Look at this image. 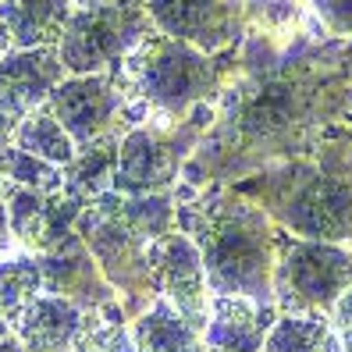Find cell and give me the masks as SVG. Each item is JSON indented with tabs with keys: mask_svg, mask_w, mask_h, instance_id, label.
I'll list each match as a JSON object with an SVG mask.
<instances>
[{
	"mask_svg": "<svg viewBox=\"0 0 352 352\" xmlns=\"http://www.w3.org/2000/svg\"><path fill=\"white\" fill-rule=\"evenodd\" d=\"M217 125L199 139L185 164V178L242 171L250 164L302 150L324 121L352 111V86L338 72V57L278 60L217 96Z\"/></svg>",
	"mask_w": 352,
	"mask_h": 352,
	"instance_id": "6da1fadb",
	"label": "cell"
},
{
	"mask_svg": "<svg viewBox=\"0 0 352 352\" xmlns=\"http://www.w3.org/2000/svg\"><path fill=\"white\" fill-rule=\"evenodd\" d=\"M178 232H185L203 256L206 288L214 296H245L274 302V232L253 203L221 196L178 206Z\"/></svg>",
	"mask_w": 352,
	"mask_h": 352,
	"instance_id": "7a4b0ae2",
	"label": "cell"
},
{
	"mask_svg": "<svg viewBox=\"0 0 352 352\" xmlns=\"http://www.w3.org/2000/svg\"><path fill=\"white\" fill-rule=\"evenodd\" d=\"M224 54H203L164 32L146 36L121 60L135 100L160 118H189L206 100H217L224 86Z\"/></svg>",
	"mask_w": 352,
	"mask_h": 352,
	"instance_id": "3957f363",
	"label": "cell"
},
{
	"mask_svg": "<svg viewBox=\"0 0 352 352\" xmlns=\"http://www.w3.org/2000/svg\"><path fill=\"white\" fill-rule=\"evenodd\" d=\"M47 107L75 139V146H89L111 135L125 139V132L142 125L150 114L146 103L135 100L121 65L96 75H65L47 96Z\"/></svg>",
	"mask_w": 352,
	"mask_h": 352,
	"instance_id": "277c9868",
	"label": "cell"
},
{
	"mask_svg": "<svg viewBox=\"0 0 352 352\" xmlns=\"http://www.w3.org/2000/svg\"><path fill=\"white\" fill-rule=\"evenodd\" d=\"M157 25L142 0H103L93 8H75L60 39V65L68 75L111 72L125 60Z\"/></svg>",
	"mask_w": 352,
	"mask_h": 352,
	"instance_id": "5b68a950",
	"label": "cell"
},
{
	"mask_svg": "<svg viewBox=\"0 0 352 352\" xmlns=\"http://www.w3.org/2000/svg\"><path fill=\"white\" fill-rule=\"evenodd\" d=\"M352 288V253L335 242L302 239L274 260L271 292L278 314L331 317L338 299Z\"/></svg>",
	"mask_w": 352,
	"mask_h": 352,
	"instance_id": "8992f818",
	"label": "cell"
},
{
	"mask_svg": "<svg viewBox=\"0 0 352 352\" xmlns=\"http://www.w3.org/2000/svg\"><path fill=\"white\" fill-rule=\"evenodd\" d=\"M210 129V111L196 114V125H135L118 146L114 192L121 196H150L168 192L182 178L189 150L199 146V135Z\"/></svg>",
	"mask_w": 352,
	"mask_h": 352,
	"instance_id": "52a82bcc",
	"label": "cell"
},
{
	"mask_svg": "<svg viewBox=\"0 0 352 352\" xmlns=\"http://www.w3.org/2000/svg\"><path fill=\"white\" fill-rule=\"evenodd\" d=\"M75 232L89 245L93 260L100 263L103 278L114 285V292H125L132 302L157 299V285L150 271V242L139 239L125 221H118L100 199H93L78 214Z\"/></svg>",
	"mask_w": 352,
	"mask_h": 352,
	"instance_id": "ba28073f",
	"label": "cell"
},
{
	"mask_svg": "<svg viewBox=\"0 0 352 352\" xmlns=\"http://www.w3.org/2000/svg\"><path fill=\"white\" fill-rule=\"evenodd\" d=\"M157 32L192 43L203 54H224L242 39L245 14L235 0H142Z\"/></svg>",
	"mask_w": 352,
	"mask_h": 352,
	"instance_id": "9c48e42d",
	"label": "cell"
},
{
	"mask_svg": "<svg viewBox=\"0 0 352 352\" xmlns=\"http://www.w3.org/2000/svg\"><path fill=\"white\" fill-rule=\"evenodd\" d=\"M150 271L157 296H164L182 317H189L203 331L206 317H210V288H206L203 256L196 242L178 228L171 235L150 242Z\"/></svg>",
	"mask_w": 352,
	"mask_h": 352,
	"instance_id": "30bf717a",
	"label": "cell"
},
{
	"mask_svg": "<svg viewBox=\"0 0 352 352\" xmlns=\"http://www.w3.org/2000/svg\"><path fill=\"white\" fill-rule=\"evenodd\" d=\"M8 206V221L14 242L25 253H50L75 232L78 214L86 210V203L75 199L72 192H36V189H22L11 185V192L4 196Z\"/></svg>",
	"mask_w": 352,
	"mask_h": 352,
	"instance_id": "8fae6325",
	"label": "cell"
},
{
	"mask_svg": "<svg viewBox=\"0 0 352 352\" xmlns=\"http://www.w3.org/2000/svg\"><path fill=\"white\" fill-rule=\"evenodd\" d=\"M43 263V292L72 299L82 309H103L114 302V285L103 278L100 263L93 260L89 245L78 232H72L57 250L39 256Z\"/></svg>",
	"mask_w": 352,
	"mask_h": 352,
	"instance_id": "7c38bea8",
	"label": "cell"
},
{
	"mask_svg": "<svg viewBox=\"0 0 352 352\" xmlns=\"http://www.w3.org/2000/svg\"><path fill=\"white\" fill-rule=\"evenodd\" d=\"M281 221L314 242H342L352 235V185L338 178H314L288 199Z\"/></svg>",
	"mask_w": 352,
	"mask_h": 352,
	"instance_id": "4fadbf2b",
	"label": "cell"
},
{
	"mask_svg": "<svg viewBox=\"0 0 352 352\" xmlns=\"http://www.w3.org/2000/svg\"><path fill=\"white\" fill-rule=\"evenodd\" d=\"M57 47H36V50H8L0 54V111L22 121L36 107H43L47 96L65 78Z\"/></svg>",
	"mask_w": 352,
	"mask_h": 352,
	"instance_id": "5bb4252c",
	"label": "cell"
},
{
	"mask_svg": "<svg viewBox=\"0 0 352 352\" xmlns=\"http://www.w3.org/2000/svg\"><path fill=\"white\" fill-rule=\"evenodd\" d=\"M278 320L274 302H256L245 296H214L210 317L203 327L206 352H263L267 331Z\"/></svg>",
	"mask_w": 352,
	"mask_h": 352,
	"instance_id": "9a60e30c",
	"label": "cell"
},
{
	"mask_svg": "<svg viewBox=\"0 0 352 352\" xmlns=\"http://www.w3.org/2000/svg\"><path fill=\"white\" fill-rule=\"evenodd\" d=\"M89 309L75 306L60 296H39L25 306V314L11 324V335L22 342L25 352H68L86 324Z\"/></svg>",
	"mask_w": 352,
	"mask_h": 352,
	"instance_id": "2e32d148",
	"label": "cell"
},
{
	"mask_svg": "<svg viewBox=\"0 0 352 352\" xmlns=\"http://www.w3.org/2000/svg\"><path fill=\"white\" fill-rule=\"evenodd\" d=\"M72 14H75L72 0H4L0 4V25L8 29L14 50L60 47Z\"/></svg>",
	"mask_w": 352,
	"mask_h": 352,
	"instance_id": "e0dca14e",
	"label": "cell"
},
{
	"mask_svg": "<svg viewBox=\"0 0 352 352\" xmlns=\"http://www.w3.org/2000/svg\"><path fill=\"white\" fill-rule=\"evenodd\" d=\"M132 342L135 352H206L203 331L189 317H182L164 296H157L132 320Z\"/></svg>",
	"mask_w": 352,
	"mask_h": 352,
	"instance_id": "ac0fdd59",
	"label": "cell"
},
{
	"mask_svg": "<svg viewBox=\"0 0 352 352\" xmlns=\"http://www.w3.org/2000/svg\"><path fill=\"white\" fill-rule=\"evenodd\" d=\"M107 210L125 221L139 239L157 242L164 235H171L178 228V210H175V199L168 192H150V196H121V192H103L96 196Z\"/></svg>",
	"mask_w": 352,
	"mask_h": 352,
	"instance_id": "d6986e66",
	"label": "cell"
},
{
	"mask_svg": "<svg viewBox=\"0 0 352 352\" xmlns=\"http://www.w3.org/2000/svg\"><path fill=\"white\" fill-rule=\"evenodd\" d=\"M118 146L121 139H96L89 146H78L75 160L65 168V192L82 203H93L96 196L114 189V168H118Z\"/></svg>",
	"mask_w": 352,
	"mask_h": 352,
	"instance_id": "ffe728a7",
	"label": "cell"
},
{
	"mask_svg": "<svg viewBox=\"0 0 352 352\" xmlns=\"http://www.w3.org/2000/svg\"><path fill=\"white\" fill-rule=\"evenodd\" d=\"M263 352H342V342L331 327V317L317 314H278L267 331Z\"/></svg>",
	"mask_w": 352,
	"mask_h": 352,
	"instance_id": "44dd1931",
	"label": "cell"
},
{
	"mask_svg": "<svg viewBox=\"0 0 352 352\" xmlns=\"http://www.w3.org/2000/svg\"><path fill=\"white\" fill-rule=\"evenodd\" d=\"M14 146L25 150V153H32V157H39V160H50V164H57V168H68V164L75 160V153H78L75 139H72V135L65 132V125H60V121L50 114L47 103L18 121Z\"/></svg>",
	"mask_w": 352,
	"mask_h": 352,
	"instance_id": "7402d4cb",
	"label": "cell"
},
{
	"mask_svg": "<svg viewBox=\"0 0 352 352\" xmlns=\"http://www.w3.org/2000/svg\"><path fill=\"white\" fill-rule=\"evenodd\" d=\"M43 296V263L39 253H14L0 260V317L14 324L25 306Z\"/></svg>",
	"mask_w": 352,
	"mask_h": 352,
	"instance_id": "603a6c76",
	"label": "cell"
},
{
	"mask_svg": "<svg viewBox=\"0 0 352 352\" xmlns=\"http://www.w3.org/2000/svg\"><path fill=\"white\" fill-rule=\"evenodd\" d=\"M68 352H135L132 327H125V309H118L114 302L103 309H89Z\"/></svg>",
	"mask_w": 352,
	"mask_h": 352,
	"instance_id": "cb8c5ba5",
	"label": "cell"
},
{
	"mask_svg": "<svg viewBox=\"0 0 352 352\" xmlns=\"http://www.w3.org/2000/svg\"><path fill=\"white\" fill-rule=\"evenodd\" d=\"M0 175L11 185L22 189H36V192H60L65 189V168H57L50 160H39L18 146L0 150Z\"/></svg>",
	"mask_w": 352,
	"mask_h": 352,
	"instance_id": "d4e9b609",
	"label": "cell"
},
{
	"mask_svg": "<svg viewBox=\"0 0 352 352\" xmlns=\"http://www.w3.org/2000/svg\"><path fill=\"white\" fill-rule=\"evenodd\" d=\"M309 4L335 36H352V0H309Z\"/></svg>",
	"mask_w": 352,
	"mask_h": 352,
	"instance_id": "484cf974",
	"label": "cell"
},
{
	"mask_svg": "<svg viewBox=\"0 0 352 352\" xmlns=\"http://www.w3.org/2000/svg\"><path fill=\"white\" fill-rule=\"evenodd\" d=\"M331 327H335V335L342 342V352H352V288L331 309Z\"/></svg>",
	"mask_w": 352,
	"mask_h": 352,
	"instance_id": "4316f807",
	"label": "cell"
},
{
	"mask_svg": "<svg viewBox=\"0 0 352 352\" xmlns=\"http://www.w3.org/2000/svg\"><path fill=\"white\" fill-rule=\"evenodd\" d=\"M14 232H11V221H8V206L0 203V260L4 256H11V250H14Z\"/></svg>",
	"mask_w": 352,
	"mask_h": 352,
	"instance_id": "83f0119b",
	"label": "cell"
},
{
	"mask_svg": "<svg viewBox=\"0 0 352 352\" xmlns=\"http://www.w3.org/2000/svg\"><path fill=\"white\" fill-rule=\"evenodd\" d=\"M14 132H18V118H11L8 111H0V150L14 146Z\"/></svg>",
	"mask_w": 352,
	"mask_h": 352,
	"instance_id": "f1b7e54d",
	"label": "cell"
},
{
	"mask_svg": "<svg viewBox=\"0 0 352 352\" xmlns=\"http://www.w3.org/2000/svg\"><path fill=\"white\" fill-rule=\"evenodd\" d=\"M338 72L345 75V82L352 86V36H349L345 47H338Z\"/></svg>",
	"mask_w": 352,
	"mask_h": 352,
	"instance_id": "f546056e",
	"label": "cell"
},
{
	"mask_svg": "<svg viewBox=\"0 0 352 352\" xmlns=\"http://www.w3.org/2000/svg\"><path fill=\"white\" fill-rule=\"evenodd\" d=\"M0 352H25V349H22V342H18L14 335H8V338H0Z\"/></svg>",
	"mask_w": 352,
	"mask_h": 352,
	"instance_id": "4dcf8cb0",
	"label": "cell"
},
{
	"mask_svg": "<svg viewBox=\"0 0 352 352\" xmlns=\"http://www.w3.org/2000/svg\"><path fill=\"white\" fill-rule=\"evenodd\" d=\"M8 50H14V47H11V36H8V29L0 25V54H8Z\"/></svg>",
	"mask_w": 352,
	"mask_h": 352,
	"instance_id": "1f68e13d",
	"label": "cell"
},
{
	"mask_svg": "<svg viewBox=\"0 0 352 352\" xmlns=\"http://www.w3.org/2000/svg\"><path fill=\"white\" fill-rule=\"evenodd\" d=\"M8 192H11V182H8L4 175H0V203H4V196H8Z\"/></svg>",
	"mask_w": 352,
	"mask_h": 352,
	"instance_id": "d6a6232c",
	"label": "cell"
},
{
	"mask_svg": "<svg viewBox=\"0 0 352 352\" xmlns=\"http://www.w3.org/2000/svg\"><path fill=\"white\" fill-rule=\"evenodd\" d=\"M75 8H93V4H103V0H72Z\"/></svg>",
	"mask_w": 352,
	"mask_h": 352,
	"instance_id": "836d02e7",
	"label": "cell"
},
{
	"mask_svg": "<svg viewBox=\"0 0 352 352\" xmlns=\"http://www.w3.org/2000/svg\"><path fill=\"white\" fill-rule=\"evenodd\" d=\"M8 335H11V324H8L4 317H0V338H8Z\"/></svg>",
	"mask_w": 352,
	"mask_h": 352,
	"instance_id": "e575fe53",
	"label": "cell"
},
{
	"mask_svg": "<svg viewBox=\"0 0 352 352\" xmlns=\"http://www.w3.org/2000/svg\"><path fill=\"white\" fill-rule=\"evenodd\" d=\"M0 4H4V0H0Z\"/></svg>",
	"mask_w": 352,
	"mask_h": 352,
	"instance_id": "d590c367",
	"label": "cell"
}]
</instances>
